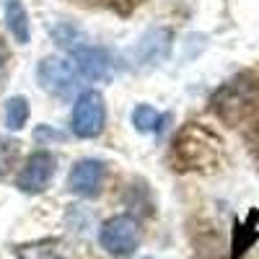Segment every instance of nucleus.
Listing matches in <instances>:
<instances>
[{
  "mask_svg": "<svg viewBox=\"0 0 259 259\" xmlns=\"http://www.w3.org/2000/svg\"><path fill=\"white\" fill-rule=\"evenodd\" d=\"M106 124V104L101 91L96 89H85L75 96L73 104V117H70V130L73 135L80 140H91L104 133Z\"/></svg>",
  "mask_w": 259,
  "mask_h": 259,
  "instance_id": "f03ea898",
  "label": "nucleus"
},
{
  "mask_svg": "<svg viewBox=\"0 0 259 259\" xmlns=\"http://www.w3.org/2000/svg\"><path fill=\"white\" fill-rule=\"evenodd\" d=\"M140 239H143V233H140V226L133 215H112L99 228L101 249L114 259L133 256L140 246Z\"/></svg>",
  "mask_w": 259,
  "mask_h": 259,
  "instance_id": "f257e3e1",
  "label": "nucleus"
},
{
  "mask_svg": "<svg viewBox=\"0 0 259 259\" xmlns=\"http://www.w3.org/2000/svg\"><path fill=\"white\" fill-rule=\"evenodd\" d=\"M29 117H31V106H29V99L26 96H11L6 101L3 119H6V127L11 130V133L24 130V124L29 122Z\"/></svg>",
  "mask_w": 259,
  "mask_h": 259,
  "instance_id": "6e6552de",
  "label": "nucleus"
},
{
  "mask_svg": "<svg viewBox=\"0 0 259 259\" xmlns=\"http://www.w3.org/2000/svg\"><path fill=\"white\" fill-rule=\"evenodd\" d=\"M6 60H8V50H6V45L0 41V70L6 68Z\"/></svg>",
  "mask_w": 259,
  "mask_h": 259,
  "instance_id": "f8f14e48",
  "label": "nucleus"
},
{
  "mask_svg": "<svg viewBox=\"0 0 259 259\" xmlns=\"http://www.w3.org/2000/svg\"><path fill=\"white\" fill-rule=\"evenodd\" d=\"M6 26L13 34L18 45H29L31 41V24H29V13L21 0H8L6 3Z\"/></svg>",
  "mask_w": 259,
  "mask_h": 259,
  "instance_id": "0eeeda50",
  "label": "nucleus"
},
{
  "mask_svg": "<svg viewBox=\"0 0 259 259\" xmlns=\"http://www.w3.org/2000/svg\"><path fill=\"white\" fill-rule=\"evenodd\" d=\"M104 179H106V166L104 161L99 158H80L73 163L70 174H68V189L73 194L83 200H91L101 192L104 187Z\"/></svg>",
  "mask_w": 259,
  "mask_h": 259,
  "instance_id": "39448f33",
  "label": "nucleus"
},
{
  "mask_svg": "<svg viewBox=\"0 0 259 259\" xmlns=\"http://www.w3.org/2000/svg\"><path fill=\"white\" fill-rule=\"evenodd\" d=\"M34 138H36V140L45 138V143H47V140H52V138H62V133H57V130H52V127H39L36 133H34Z\"/></svg>",
  "mask_w": 259,
  "mask_h": 259,
  "instance_id": "9b49d317",
  "label": "nucleus"
},
{
  "mask_svg": "<svg viewBox=\"0 0 259 259\" xmlns=\"http://www.w3.org/2000/svg\"><path fill=\"white\" fill-rule=\"evenodd\" d=\"M55 171H57V161L50 150H34L26 158V163L21 166L18 177H16V187L26 194H39L47 189Z\"/></svg>",
  "mask_w": 259,
  "mask_h": 259,
  "instance_id": "20e7f679",
  "label": "nucleus"
},
{
  "mask_svg": "<svg viewBox=\"0 0 259 259\" xmlns=\"http://www.w3.org/2000/svg\"><path fill=\"white\" fill-rule=\"evenodd\" d=\"M55 259H62V256H55Z\"/></svg>",
  "mask_w": 259,
  "mask_h": 259,
  "instance_id": "ddd939ff",
  "label": "nucleus"
},
{
  "mask_svg": "<svg viewBox=\"0 0 259 259\" xmlns=\"http://www.w3.org/2000/svg\"><path fill=\"white\" fill-rule=\"evenodd\" d=\"M36 83L41 85V91L65 101L78 91V70L65 57H41L36 65Z\"/></svg>",
  "mask_w": 259,
  "mask_h": 259,
  "instance_id": "7ed1b4c3",
  "label": "nucleus"
},
{
  "mask_svg": "<svg viewBox=\"0 0 259 259\" xmlns=\"http://www.w3.org/2000/svg\"><path fill=\"white\" fill-rule=\"evenodd\" d=\"M163 122H166V114H161L156 106H150V104H138L133 109V127L143 135L158 133V130L163 127Z\"/></svg>",
  "mask_w": 259,
  "mask_h": 259,
  "instance_id": "1a4fd4ad",
  "label": "nucleus"
},
{
  "mask_svg": "<svg viewBox=\"0 0 259 259\" xmlns=\"http://www.w3.org/2000/svg\"><path fill=\"white\" fill-rule=\"evenodd\" d=\"M73 65L85 80H109L114 73V60L104 47L78 45L73 47Z\"/></svg>",
  "mask_w": 259,
  "mask_h": 259,
  "instance_id": "423d86ee",
  "label": "nucleus"
},
{
  "mask_svg": "<svg viewBox=\"0 0 259 259\" xmlns=\"http://www.w3.org/2000/svg\"><path fill=\"white\" fill-rule=\"evenodd\" d=\"M13 158H16V143L0 138V177L8 171V166H11Z\"/></svg>",
  "mask_w": 259,
  "mask_h": 259,
  "instance_id": "9d476101",
  "label": "nucleus"
}]
</instances>
